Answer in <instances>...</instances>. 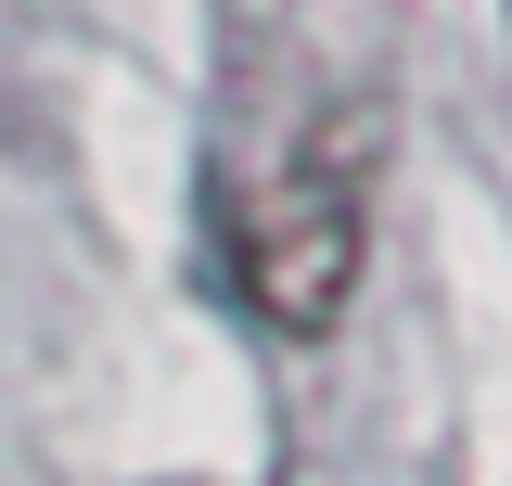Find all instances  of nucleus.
<instances>
[{"instance_id":"f257e3e1","label":"nucleus","mask_w":512,"mask_h":486,"mask_svg":"<svg viewBox=\"0 0 512 486\" xmlns=\"http://www.w3.org/2000/svg\"><path fill=\"white\" fill-rule=\"evenodd\" d=\"M231 269H244V307L269 333H333L359 269H372V116L333 103V116L244 192V231H231Z\"/></svg>"}]
</instances>
